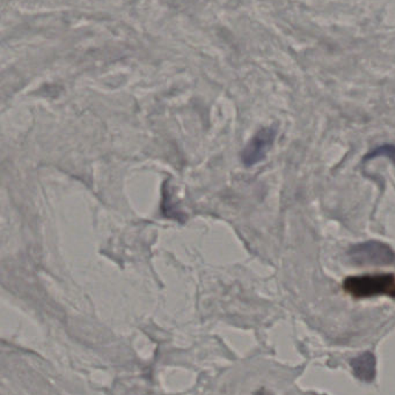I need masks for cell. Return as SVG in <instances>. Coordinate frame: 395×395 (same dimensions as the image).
<instances>
[{
    "label": "cell",
    "instance_id": "obj_1",
    "mask_svg": "<svg viewBox=\"0 0 395 395\" xmlns=\"http://www.w3.org/2000/svg\"><path fill=\"white\" fill-rule=\"evenodd\" d=\"M343 289L358 300L387 296L395 300V276L392 274L350 276L345 280Z\"/></svg>",
    "mask_w": 395,
    "mask_h": 395
},
{
    "label": "cell",
    "instance_id": "obj_2",
    "mask_svg": "<svg viewBox=\"0 0 395 395\" xmlns=\"http://www.w3.org/2000/svg\"><path fill=\"white\" fill-rule=\"evenodd\" d=\"M348 256L357 266H386L395 261L394 250L379 240L356 244L350 249Z\"/></svg>",
    "mask_w": 395,
    "mask_h": 395
},
{
    "label": "cell",
    "instance_id": "obj_3",
    "mask_svg": "<svg viewBox=\"0 0 395 395\" xmlns=\"http://www.w3.org/2000/svg\"><path fill=\"white\" fill-rule=\"evenodd\" d=\"M275 137L276 131L273 127H266L259 131L242 151L241 161L244 166H253L261 162L274 144Z\"/></svg>",
    "mask_w": 395,
    "mask_h": 395
},
{
    "label": "cell",
    "instance_id": "obj_4",
    "mask_svg": "<svg viewBox=\"0 0 395 395\" xmlns=\"http://www.w3.org/2000/svg\"><path fill=\"white\" fill-rule=\"evenodd\" d=\"M376 157H387L392 162L395 163V146L384 145L378 147L365 156V161H370Z\"/></svg>",
    "mask_w": 395,
    "mask_h": 395
}]
</instances>
